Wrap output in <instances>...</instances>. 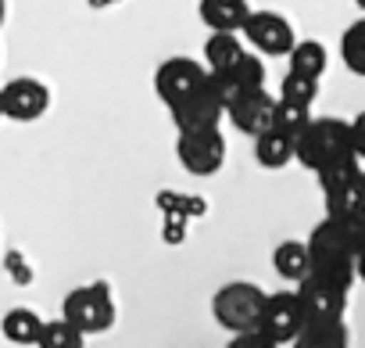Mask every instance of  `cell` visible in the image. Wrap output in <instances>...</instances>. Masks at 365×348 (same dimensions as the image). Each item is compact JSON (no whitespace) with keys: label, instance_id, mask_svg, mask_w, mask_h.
<instances>
[{"label":"cell","instance_id":"cell-7","mask_svg":"<svg viewBox=\"0 0 365 348\" xmlns=\"http://www.w3.org/2000/svg\"><path fill=\"white\" fill-rule=\"evenodd\" d=\"M175 158L190 177H215L226 161V136L222 129H201V133H179L175 136Z\"/></svg>","mask_w":365,"mask_h":348},{"label":"cell","instance_id":"cell-11","mask_svg":"<svg viewBox=\"0 0 365 348\" xmlns=\"http://www.w3.org/2000/svg\"><path fill=\"white\" fill-rule=\"evenodd\" d=\"M0 101H4V119L36 122L51 108V90H47V83H40L33 76H19V79L0 86Z\"/></svg>","mask_w":365,"mask_h":348},{"label":"cell","instance_id":"cell-20","mask_svg":"<svg viewBox=\"0 0 365 348\" xmlns=\"http://www.w3.org/2000/svg\"><path fill=\"white\" fill-rule=\"evenodd\" d=\"M290 348H347V323H308Z\"/></svg>","mask_w":365,"mask_h":348},{"label":"cell","instance_id":"cell-5","mask_svg":"<svg viewBox=\"0 0 365 348\" xmlns=\"http://www.w3.org/2000/svg\"><path fill=\"white\" fill-rule=\"evenodd\" d=\"M205 83H208V65L197 58H187V54L165 58L154 72V94L165 108H175L179 101L194 97Z\"/></svg>","mask_w":365,"mask_h":348},{"label":"cell","instance_id":"cell-30","mask_svg":"<svg viewBox=\"0 0 365 348\" xmlns=\"http://www.w3.org/2000/svg\"><path fill=\"white\" fill-rule=\"evenodd\" d=\"M354 4H358V8H361V11H365V0H354Z\"/></svg>","mask_w":365,"mask_h":348},{"label":"cell","instance_id":"cell-17","mask_svg":"<svg viewBox=\"0 0 365 348\" xmlns=\"http://www.w3.org/2000/svg\"><path fill=\"white\" fill-rule=\"evenodd\" d=\"M255 161H258L262 169H283V165L297 161V144H294L290 136L269 129V133L255 136Z\"/></svg>","mask_w":365,"mask_h":348},{"label":"cell","instance_id":"cell-22","mask_svg":"<svg viewBox=\"0 0 365 348\" xmlns=\"http://www.w3.org/2000/svg\"><path fill=\"white\" fill-rule=\"evenodd\" d=\"M36 348H86V334L79 327H72L65 316L61 319H47Z\"/></svg>","mask_w":365,"mask_h":348},{"label":"cell","instance_id":"cell-29","mask_svg":"<svg viewBox=\"0 0 365 348\" xmlns=\"http://www.w3.org/2000/svg\"><path fill=\"white\" fill-rule=\"evenodd\" d=\"M4 19H8V0H0V26H4Z\"/></svg>","mask_w":365,"mask_h":348},{"label":"cell","instance_id":"cell-23","mask_svg":"<svg viewBox=\"0 0 365 348\" xmlns=\"http://www.w3.org/2000/svg\"><path fill=\"white\" fill-rule=\"evenodd\" d=\"M308 126H312V108L287 104V101H279V104H276V122H272V129H276V133H283V136H290V140L297 144V136H301Z\"/></svg>","mask_w":365,"mask_h":348},{"label":"cell","instance_id":"cell-1","mask_svg":"<svg viewBox=\"0 0 365 348\" xmlns=\"http://www.w3.org/2000/svg\"><path fill=\"white\" fill-rule=\"evenodd\" d=\"M365 248V219H329L322 216L308 234V255L312 273L351 291L358 280V255Z\"/></svg>","mask_w":365,"mask_h":348},{"label":"cell","instance_id":"cell-27","mask_svg":"<svg viewBox=\"0 0 365 348\" xmlns=\"http://www.w3.org/2000/svg\"><path fill=\"white\" fill-rule=\"evenodd\" d=\"M351 133H354V151H358V158H361V165H365V111H358V115L351 119Z\"/></svg>","mask_w":365,"mask_h":348},{"label":"cell","instance_id":"cell-13","mask_svg":"<svg viewBox=\"0 0 365 348\" xmlns=\"http://www.w3.org/2000/svg\"><path fill=\"white\" fill-rule=\"evenodd\" d=\"M276 104H279V97H272L269 90H251V94H244L226 115H230V122L244 133V136H262V133H269L272 129V122H276Z\"/></svg>","mask_w":365,"mask_h":348},{"label":"cell","instance_id":"cell-4","mask_svg":"<svg viewBox=\"0 0 365 348\" xmlns=\"http://www.w3.org/2000/svg\"><path fill=\"white\" fill-rule=\"evenodd\" d=\"M61 316L79 327L86 337L90 334H104L111 323H115V298H111V287L108 284H83L76 291L65 294L61 302Z\"/></svg>","mask_w":365,"mask_h":348},{"label":"cell","instance_id":"cell-16","mask_svg":"<svg viewBox=\"0 0 365 348\" xmlns=\"http://www.w3.org/2000/svg\"><path fill=\"white\" fill-rule=\"evenodd\" d=\"M272 269H276L283 280L301 284V280L312 273L308 241H283V244H276V252H272Z\"/></svg>","mask_w":365,"mask_h":348},{"label":"cell","instance_id":"cell-21","mask_svg":"<svg viewBox=\"0 0 365 348\" xmlns=\"http://www.w3.org/2000/svg\"><path fill=\"white\" fill-rule=\"evenodd\" d=\"M340 61L347 65V72L365 79V19L351 22L340 36Z\"/></svg>","mask_w":365,"mask_h":348},{"label":"cell","instance_id":"cell-10","mask_svg":"<svg viewBox=\"0 0 365 348\" xmlns=\"http://www.w3.org/2000/svg\"><path fill=\"white\" fill-rule=\"evenodd\" d=\"M304 327H308V319H304V309L297 302V291H276V294H269L265 312H262V323H258V330L269 341L294 344Z\"/></svg>","mask_w":365,"mask_h":348},{"label":"cell","instance_id":"cell-2","mask_svg":"<svg viewBox=\"0 0 365 348\" xmlns=\"http://www.w3.org/2000/svg\"><path fill=\"white\" fill-rule=\"evenodd\" d=\"M297 165L315 172V177H333V172H344V169H354L361 165L358 151H354V133H351V122L344 119H333V115H322V119H312V126L297 136Z\"/></svg>","mask_w":365,"mask_h":348},{"label":"cell","instance_id":"cell-19","mask_svg":"<svg viewBox=\"0 0 365 348\" xmlns=\"http://www.w3.org/2000/svg\"><path fill=\"white\" fill-rule=\"evenodd\" d=\"M287 61H290L287 72H297V76H308V79H322V72L329 65V51L319 40H297V47L290 51Z\"/></svg>","mask_w":365,"mask_h":348},{"label":"cell","instance_id":"cell-25","mask_svg":"<svg viewBox=\"0 0 365 348\" xmlns=\"http://www.w3.org/2000/svg\"><path fill=\"white\" fill-rule=\"evenodd\" d=\"M233 76H237V83L251 94V90H265V65H262V58L258 54H251L247 51V58L233 69Z\"/></svg>","mask_w":365,"mask_h":348},{"label":"cell","instance_id":"cell-26","mask_svg":"<svg viewBox=\"0 0 365 348\" xmlns=\"http://www.w3.org/2000/svg\"><path fill=\"white\" fill-rule=\"evenodd\" d=\"M226 348H279V344L269 341L262 330H247V334H233Z\"/></svg>","mask_w":365,"mask_h":348},{"label":"cell","instance_id":"cell-28","mask_svg":"<svg viewBox=\"0 0 365 348\" xmlns=\"http://www.w3.org/2000/svg\"><path fill=\"white\" fill-rule=\"evenodd\" d=\"M354 269H358V280L365 284V248H361V255H358V266H354Z\"/></svg>","mask_w":365,"mask_h":348},{"label":"cell","instance_id":"cell-3","mask_svg":"<svg viewBox=\"0 0 365 348\" xmlns=\"http://www.w3.org/2000/svg\"><path fill=\"white\" fill-rule=\"evenodd\" d=\"M265 302L269 294L258 287V284H247V280H233L226 287L215 291L212 298V312H215V323L230 334H247V330H258L262 323V312H265Z\"/></svg>","mask_w":365,"mask_h":348},{"label":"cell","instance_id":"cell-24","mask_svg":"<svg viewBox=\"0 0 365 348\" xmlns=\"http://www.w3.org/2000/svg\"><path fill=\"white\" fill-rule=\"evenodd\" d=\"M315 97H319V79H308V76H297V72H287V76H283V83H279V101L312 108Z\"/></svg>","mask_w":365,"mask_h":348},{"label":"cell","instance_id":"cell-14","mask_svg":"<svg viewBox=\"0 0 365 348\" xmlns=\"http://www.w3.org/2000/svg\"><path fill=\"white\" fill-rule=\"evenodd\" d=\"M197 15L212 33H244L251 19V4L247 0H201Z\"/></svg>","mask_w":365,"mask_h":348},{"label":"cell","instance_id":"cell-31","mask_svg":"<svg viewBox=\"0 0 365 348\" xmlns=\"http://www.w3.org/2000/svg\"><path fill=\"white\" fill-rule=\"evenodd\" d=\"M0 119H4V101H0Z\"/></svg>","mask_w":365,"mask_h":348},{"label":"cell","instance_id":"cell-6","mask_svg":"<svg viewBox=\"0 0 365 348\" xmlns=\"http://www.w3.org/2000/svg\"><path fill=\"white\" fill-rule=\"evenodd\" d=\"M329 219H365V169H344L319 180Z\"/></svg>","mask_w":365,"mask_h":348},{"label":"cell","instance_id":"cell-12","mask_svg":"<svg viewBox=\"0 0 365 348\" xmlns=\"http://www.w3.org/2000/svg\"><path fill=\"white\" fill-rule=\"evenodd\" d=\"M175 133H201V129H219V122L226 119V104L215 97V90L205 83L194 97L179 101L175 108H168Z\"/></svg>","mask_w":365,"mask_h":348},{"label":"cell","instance_id":"cell-8","mask_svg":"<svg viewBox=\"0 0 365 348\" xmlns=\"http://www.w3.org/2000/svg\"><path fill=\"white\" fill-rule=\"evenodd\" d=\"M347 294L344 287L308 273L301 284H297V302L304 309V319L308 323H340L344 312H347Z\"/></svg>","mask_w":365,"mask_h":348},{"label":"cell","instance_id":"cell-18","mask_svg":"<svg viewBox=\"0 0 365 348\" xmlns=\"http://www.w3.org/2000/svg\"><path fill=\"white\" fill-rule=\"evenodd\" d=\"M43 323L33 309H11L4 319H0V330H4V337L11 344H40V334H43Z\"/></svg>","mask_w":365,"mask_h":348},{"label":"cell","instance_id":"cell-32","mask_svg":"<svg viewBox=\"0 0 365 348\" xmlns=\"http://www.w3.org/2000/svg\"><path fill=\"white\" fill-rule=\"evenodd\" d=\"M93 4H104V0H93Z\"/></svg>","mask_w":365,"mask_h":348},{"label":"cell","instance_id":"cell-9","mask_svg":"<svg viewBox=\"0 0 365 348\" xmlns=\"http://www.w3.org/2000/svg\"><path fill=\"white\" fill-rule=\"evenodd\" d=\"M258 54H269V58H290V51L297 47V36H294V26L276 15V11H251L244 33H240Z\"/></svg>","mask_w":365,"mask_h":348},{"label":"cell","instance_id":"cell-15","mask_svg":"<svg viewBox=\"0 0 365 348\" xmlns=\"http://www.w3.org/2000/svg\"><path fill=\"white\" fill-rule=\"evenodd\" d=\"M247 58V47L240 33H212L205 40V65L208 72H233Z\"/></svg>","mask_w":365,"mask_h":348}]
</instances>
